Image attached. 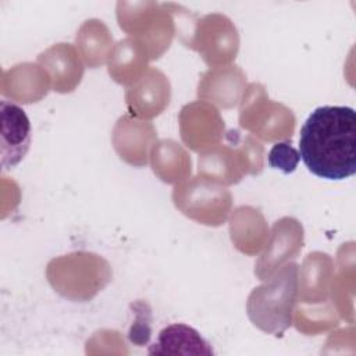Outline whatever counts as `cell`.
Here are the masks:
<instances>
[{
    "mask_svg": "<svg viewBox=\"0 0 356 356\" xmlns=\"http://www.w3.org/2000/svg\"><path fill=\"white\" fill-rule=\"evenodd\" d=\"M134 312L136 314L135 323L132 324L129 330V339L138 346H143L149 338H150V321H152V313L150 307L146 302H135L132 305Z\"/></svg>",
    "mask_w": 356,
    "mask_h": 356,
    "instance_id": "cell-10",
    "label": "cell"
},
{
    "mask_svg": "<svg viewBox=\"0 0 356 356\" xmlns=\"http://www.w3.org/2000/svg\"><path fill=\"white\" fill-rule=\"evenodd\" d=\"M298 274L299 267L296 263L285 264L268 278V282L252 291L246 310L257 328L281 337L291 327L298 293Z\"/></svg>",
    "mask_w": 356,
    "mask_h": 356,
    "instance_id": "cell-2",
    "label": "cell"
},
{
    "mask_svg": "<svg viewBox=\"0 0 356 356\" xmlns=\"http://www.w3.org/2000/svg\"><path fill=\"white\" fill-rule=\"evenodd\" d=\"M172 199L185 216L207 225L222 224L231 209V193L203 177L177 185Z\"/></svg>",
    "mask_w": 356,
    "mask_h": 356,
    "instance_id": "cell-3",
    "label": "cell"
},
{
    "mask_svg": "<svg viewBox=\"0 0 356 356\" xmlns=\"http://www.w3.org/2000/svg\"><path fill=\"white\" fill-rule=\"evenodd\" d=\"M0 127L1 165L11 168L25 157L31 146V122L19 106L1 100Z\"/></svg>",
    "mask_w": 356,
    "mask_h": 356,
    "instance_id": "cell-4",
    "label": "cell"
},
{
    "mask_svg": "<svg viewBox=\"0 0 356 356\" xmlns=\"http://www.w3.org/2000/svg\"><path fill=\"white\" fill-rule=\"evenodd\" d=\"M170 85L159 71H152L146 78L142 76L135 88L127 93L131 110L145 117L157 115L168 104Z\"/></svg>",
    "mask_w": 356,
    "mask_h": 356,
    "instance_id": "cell-8",
    "label": "cell"
},
{
    "mask_svg": "<svg viewBox=\"0 0 356 356\" xmlns=\"http://www.w3.org/2000/svg\"><path fill=\"white\" fill-rule=\"evenodd\" d=\"M299 156L318 178L341 181L356 172V113L348 106H320L300 128Z\"/></svg>",
    "mask_w": 356,
    "mask_h": 356,
    "instance_id": "cell-1",
    "label": "cell"
},
{
    "mask_svg": "<svg viewBox=\"0 0 356 356\" xmlns=\"http://www.w3.org/2000/svg\"><path fill=\"white\" fill-rule=\"evenodd\" d=\"M149 355H214L202 335L186 324H171L159 332L157 341L150 345Z\"/></svg>",
    "mask_w": 356,
    "mask_h": 356,
    "instance_id": "cell-7",
    "label": "cell"
},
{
    "mask_svg": "<svg viewBox=\"0 0 356 356\" xmlns=\"http://www.w3.org/2000/svg\"><path fill=\"white\" fill-rule=\"evenodd\" d=\"M300 160L299 152L289 142H277L268 152L267 161L271 168L280 170L284 174H291L296 170Z\"/></svg>",
    "mask_w": 356,
    "mask_h": 356,
    "instance_id": "cell-9",
    "label": "cell"
},
{
    "mask_svg": "<svg viewBox=\"0 0 356 356\" xmlns=\"http://www.w3.org/2000/svg\"><path fill=\"white\" fill-rule=\"evenodd\" d=\"M38 61L51 74L53 88L57 92H71L81 81L83 67L70 44L60 43L50 47L39 56Z\"/></svg>",
    "mask_w": 356,
    "mask_h": 356,
    "instance_id": "cell-6",
    "label": "cell"
},
{
    "mask_svg": "<svg viewBox=\"0 0 356 356\" xmlns=\"http://www.w3.org/2000/svg\"><path fill=\"white\" fill-rule=\"evenodd\" d=\"M302 243L303 228L295 218L284 217L277 221L273 227L271 241L254 267L259 280H268L281 263L296 256Z\"/></svg>",
    "mask_w": 356,
    "mask_h": 356,
    "instance_id": "cell-5",
    "label": "cell"
}]
</instances>
